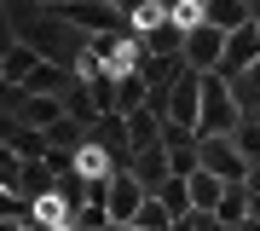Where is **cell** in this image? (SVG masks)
Returning <instances> with one entry per match:
<instances>
[{"label": "cell", "mask_w": 260, "mask_h": 231, "mask_svg": "<svg viewBox=\"0 0 260 231\" xmlns=\"http://www.w3.org/2000/svg\"><path fill=\"white\" fill-rule=\"evenodd\" d=\"M6 23H18L12 41H23L41 64H64V70L87 64V35L70 29L58 6H6Z\"/></svg>", "instance_id": "1"}, {"label": "cell", "mask_w": 260, "mask_h": 231, "mask_svg": "<svg viewBox=\"0 0 260 231\" xmlns=\"http://www.w3.org/2000/svg\"><path fill=\"white\" fill-rule=\"evenodd\" d=\"M150 104L162 110L168 127L197 133V121H203V75H197V70H179V81L168 87V92H150Z\"/></svg>", "instance_id": "2"}, {"label": "cell", "mask_w": 260, "mask_h": 231, "mask_svg": "<svg viewBox=\"0 0 260 231\" xmlns=\"http://www.w3.org/2000/svg\"><path fill=\"white\" fill-rule=\"evenodd\" d=\"M197 156H203V174L225 179V185H249L254 179V162L243 156L232 139H197Z\"/></svg>", "instance_id": "3"}, {"label": "cell", "mask_w": 260, "mask_h": 231, "mask_svg": "<svg viewBox=\"0 0 260 231\" xmlns=\"http://www.w3.org/2000/svg\"><path fill=\"white\" fill-rule=\"evenodd\" d=\"M225 29H214V23H203V29H191L185 35V70H197V75H220V64H225Z\"/></svg>", "instance_id": "4"}, {"label": "cell", "mask_w": 260, "mask_h": 231, "mask_svg": "<svg viewBox=\"0 0 260 231\" xmlns=\"http://www.w3.org/2000/svg\"><path fill=\"white\" fill-rule=\"evenodd\" d=\"M145 203H150V196L139 191V179H133V174H116V179H110V191H104V208H110V220H116V225H133Z\"/></svg>", "instance_id": "5"}, {"label": "cell", "mask_w": 260, "mask_h": 231, "mask_svg": "<svg viewBox=\"0 0 260 231\" xmlns=\"http://www.w3.org/2000/svg\"><path fill=\"white\" fill-rule=\"evenodd\" d=\"M127 174L139 179V191H145V196H162V185L174 179V162H168V150H162V145H150V150H139V156H133Z\"/></svg>", "instance_id": "6"}, {"label": "cell", "mask_w": 260, "mask_h": 231, "mask_svg": "<svg viewBox=\"0 0 260 231\" xmlns=\"http://www.w3.org/2000/svg\"><path fill=\"white\" fill-rule=\"evenodd\" d=\"M254 64H260V23L237 29V35L225 41V64H220V75H225V81H237V75L254 70Z\"/></svg>", "instance_id": "7"}, {"label": "cell", "mask_w": 260, "mask_h": 231, "mask_svg": "<svg viewBox=\"0 0 260 231\" xmlns=\"http://www.w3.org/2000/svg\"><path fill=\"white\" fill-rule=\"evenodd\" d=\"M81 81V70H64V64H41L18 92H29V98H64V92Z\"/></svg>", "instance_id": "8"}, {"label": "cell", "mask_w": 260, "mask_h": 231, "mask_svg": "<svg viewBox=\"0 0 260 231\" xmlns=\"http://www.w3.org/2000/svg\"><path fill=\"white\" fill-rule=\"evenodd\" d=\"M0 145H6V150H18L23 162H47V156H52V145H47V133H35V127H23V121H6V127H0Z\"/></svg>", "instance_id": "9"}, {"label": "cell", "mask_w": 260, "mask_h": 231, "mask_svg": "<svg viewBox=\"0 0 260 231\" xmlns=\"http://www.w3.org/2000/svg\"><path fill=\"white\" fill-rule=\"evenodd\" d=\"M35 70H41V58L29 52L23 41H6V46H0V81H6V87H23Z\"/></svg>", "instance_id": "10"}, {"label": "cell", "mask_w": 260, "mask_h": 231, "mask_svg": "<svg viewBox=\"0 0 260 231\" xmlns=\"http://www.w3.org/2000/svg\"><path fill=\"white\" fill-rule=\"evenodd\" d=\"M208 23L225 29V35H237V29L254 23V6H243V0H208Z\"/></svg>", "instance_id": "11"}, {"label": "cell", "mask_w": 260, "mask_h": 231, "mask_svg": "<svg viewBox=\"0 0 260 231\" xmlns=\"http://www.w3.org/2000/svg\"><path fill=\"white\" fill-rule=\"evenodd\" d=\"M214 214H220L232 231L249 225V214H254V191H249V185H225V196H220V208H214Z\"/></svg>", "instance_id": "12"}, {"label": "cell", "mask_w": 260, "mask_h": 231, "mask_svg": "<svg viewBox=\"0 0 260 231\" xmlns=\"http://www.w3.org/2000/svg\"><path fill=\"white\" fill-rule=\"evenodd\" d=\"M145 104H150L145 75H139V70H127V75L116 81V116H133V110H145Z\"/></svg>", "instance_id": "13"}, {"label": "cell", "mask_w": 260, "mask_h": 231, "mask_svg": "<svg viewBox=\"0 0 260 231\" xmlns=\"http://www.w3.org/2000/svg\"><path fill=\"white\" fill-rule=\"evenodd\" d=\"M127 18H133V35H150V29H162V23H174V6L168 0H139V6H127Z\"/></svg>", "instance_id": "14"}, {"label": "cell", "mask_w": 260, "mask_h": 231, "mask_svg": "<svg viewBox=\"0 0 260 231\" xmlns=\"http://www.w3.org/2000/svg\"><path fill=\"white\" fill-rule=\"evenodd\" d=\"M185 185H191L197 214H214V208H220V196H225V179H214V174H191Z\"/></svg>", "instance_id": "15"}, {"label": "cell", "mask_w": 260, "mask_h": 231, "mask_svg": "<svg viewBox=\"0 0 260 231\" xmlns=\"http://www.w3.org/2000/svg\"><path fill=\"white\" fill-rule=\"evenodd\" d=\"M225 87H232V98H237V110H243V116H254V110H260V64H254V70H243L237 81H225Z\"/></svg>", "instance_id": "16"}, {"label": "cell", "mask_w": 260, "mask_h": 231, "mask_svg": "<svg viewBox=\"0 0 260 231\" xmlns=\"http://www.w3.org/2000/svg\"><path fill=\"white\" fill-rule=\"evenodd\" d=\"M156 203H162L168 214H174V225H179V220H185V214H197V203H191V185H185V179H168V185H162V196H156Z\"/></svg>", "instance_id": "17"}, {"label": "cell", "mask_w": 260, "mask_h": 231, "mask_svg": "<svg viewBox=\"0 0 260 231\" xmlns=\"http://www.w3.org/2000/svg\"><path fill=\"white\" fill-rule=\"evenodd\" d=\"M0 191H6V196L23 191V156H18V150H6V145H0Z\"/></svg>", "instance_id": "18"}, {"label": "cell", "mask_w": 260, "mask_h": 231, "mask_svg": "<svg viewBox=\"0 0 260 231\" xmlns=\"http://www.w3.org/2000/svg\"><path fill=\"white\" fill-rule=\"evenodd\" d=\"M232 145L243 150V156H249L254 168H260V121H249V116H243V127L232 133Z\"/></svg>", "instance_id": "19"}, {"label": "cell", "mask_w": 260, "mask_h": 231, "mask_svg": "<svg viewBox=\"0 0 260 231\" xmlns=\"http://www.w3.org/2000/svg\"><path fill=\"white\" fill-rule=\"evenodd\" d=\"M249 220H254V225H260V191H254V214H249Z\"/></svg>", "instance_id": "20"}, {"label": "cell", "mask_w": 260, "mask_h": 231, "mask_svg": "<svg viewBox=\"0 0 260 231\" xmlns=\"http://www.w3.org/2000/svg\"><path fill=\"white\" fill-rule=\"evenodd\" d=\"M0 231H18V225H0Z\"/></svg>", "instance_id": "21"}]
</instances>
